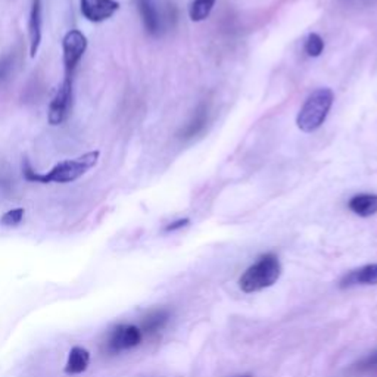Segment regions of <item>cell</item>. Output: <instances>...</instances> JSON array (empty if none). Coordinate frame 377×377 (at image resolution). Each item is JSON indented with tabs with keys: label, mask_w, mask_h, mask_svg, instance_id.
<instances>
[{
	"label": "cell",
	"mask_w": 377,
	"mask_h": 377,
	"mask_svg": "<svg viewBox=\"0 0 377 377\" xmlns=\"http://www.w3.org/2000/svg\"><path fill=\"white\" fill-rule=\"evenodd\" d=\"M99 156H100L99 151H92V152L80 155V156L73 158V159L60 161L46 173L34 171L31 169V165L28 162H26L23 166V174H24L26 180L33 181V183L68 184V183H73V181L81 179L83 176L87 174L92 169H95L99 162Z\"/></svg>",
	"instance_id": "cell-1"
},
{
	"label": "cell",
	"mask_w": 377,
	"mask_h": 377,
	"mask_svg": "<svg viewBox=\"0 0 377 377\" xmlns=\"http://www.w3.org/2000/svg\"><path fill=\"white\" fill-rule=\"evenodd\" d=\"M282 276V264L275 254L262 255L250 265L239 279V287L245 293H254L277 283Z\"/></svg>",
	"instance_id": "cell-2"
},
{
	"label": "cell",
	"mask_w": 377,
	"mask_h": 377,
	"mask_svg": "<svg viewBox=\"0 0 377 377\" xmlns=\"http://www.w3.org/2000/svg\"><path fill=\"white\" fill-rule=\"evenodd\" d=\"M333 99H334V95L327 87L317 89L316 92H312L305 100L304 107L301 108L298 114V118H297L298 127L304 133H312L317 129H320L330 112Z\"/></svg>",
	"instance_id": "cell-3"
},
{
	"label": "cell",
	"mask_w": 377,
	"mask_h": 377,
	"mask_svg": "<svg viewBox=\"0 0 377 377\" xmlns=\"http://www.w3.org/2000/svg\"><path fill=\"white\" fill-rule=\"evenodd\" d=\"M87 51V37L80 30H71L62 40V56H64V83L74 85V74Z\"/></svg>",
	"instance_id": "cell-4"
},
{
	"label": "cell",
	"mask_w": 377,
	"mask_h": 377,
	"mask_svg": "<svg viewBox=\"0 0 377 377\" xmlns=\"http://www.w3.org/2000/svg\"><path fill=\"white\" fill-rule=\"evenodd\" d=\"M143 341V331L134 324H118L108 333L107 349L112 354L129 351Z\"/></svg>",
	"instance_id": "cell-5"
},
{
	"label": "cell",
	"mask_w": 377,
	"mask_h": 377,
	"mask_svg": "<svg viewBox=\"0 0 377 377\" xmlns=\"http://www.w3.org/2000/svg\"><path fill=\"white\" fill-rule=\"evenodd\" d=\"M80 11L90 23H103L120 11L117 0H80Z\"/></svg>",
	"instance_id": "cell-6"
},
{
	"label": "cell",
	"mask_w": 377,
	"mask_h": 377,
	"mask_svg": "<svg viewBox=\"0 0 377 377\" xmlns=\"http://www.w3.org/2000/svg\"><path fill=\"white\" fill-rule=\"evenodd\" d=\"M73 107V87L60 85L55 97L49 105L48 120L52 125H59L64 122L71 111Z\"/></svg>",
	"instance_id": "cell-7"
},
{
	"label": "cell",
	"mask_w": 377,
	"mask_h": 377,
	"mask_svg": "<svg viewBox=\"0 0 377 377\" xmlns=\"http://www.w3.org/2000/svg\"><path fill=\"white\" fill-rule=\"evenodd\" d=\"M41 34H43V18H41V0H31L30 19H28V43H30V56L36 58L40 45Z\"/></svg>",
	"instance_id": "cell-8"
},
{
	"label": "cell",
	"mask_w": 377,
	"mask_h": 377,
	"mask_svg": "<svg viewBox=\"0 0 377 377\" xmlns=\"http://www.w3.org/2000/svg\"><path fill=\"white\" fill-rule=\"evenodd\" d=\"M355 285H377V264L352 270L341 280V287H351Z\"/></svg>",
	"instance_id": "cell-9"
},
{
	"label": "cell",
	"mask_w": 377,
	"mask_h": 377,
	"mask_svg": "<svg viewBox=\"0 0 377 377\" xmlns=\"http://www.w3.org/2000/svg\"><path fill=\"white\" fill-rule=\"evenodd\" d=\"M90 364V352L83 346H73L68 352V359L65 363V374L77 376L85 373Z\"/></svg>",
	"instance_id": "cell-10"
},
{
	"label": "cell",
	"mask_w": 377,
	"mask_h": 377,
	"mask_svg": "<svg viewBox=\"0 0 377 377\" xmlns=\"http://www.w3.org/2000/svg\"><path fill=\"white\" fill-rule=\"evenodd\" d=\"M349 209L360 217H371L377 214V195L371 193H361V195H355L349 203Z\"/></svg>",
	"instance_id": "cell-11"
},
{
	"label": "cell",
	"mask_w": 377,
	"mask_h": 377,
	"mask_svg": "<svg viewBox=\"0 0 377 377\" xmlns=\"http://www.w3.org/2000/svg\"><path fill=\"white\" fill-rule=\"evenodd\" d=\"M139 11L146 30L151 34H156L159 30V18L151 0H139Z\"/></svg>",
	"instance_id": "cell-12"
},
{
	"label": "cell",
	"mask_w": 377,
	"mask_h": 377,
	"mask_svg": "<svg viewBox=\"0 0 377 377\" xmlns=\"http://www.w3.org/2000/svg\"><path fill=\"white\" fill-rule=\"evenodd\" d=\"M169 312L165 309H156L149 312L148 316H146L142 322V331L143 333H156L158 330H161L166 322H169Z\"/></svg>",
	"instance_id": "cell-13"
},
{
	"label": "cell",
	"mask_w": 377,
	"mask_h": 377,
	"mask_svg": "<svg viewBox=\"0 0 377 377\" xmlns=\"http://www.w3.org/2000/svg\"><path fill=\"white\" fill-rule=\"evenodd\" d=\"M206 115H208V111H206V107L205 105H201V107L198 108V111L195 112L192 121L188 122L186 125V129L183 130V139H191V137H195L196 134H199L203 127H205V124H206Z\"/></svg>",
	"instance_id": "cell-14"
},
{
	"label": "cell",
	"mask_w": 377,
	"mask_h": 377,
	"mask_svg": "<svg viewBox=\"0 0 377 377\" xmlns=\"http://www.w3.org/2000/svg\"><path fill=\"white\" fill-rule=\"evenodd\" d=\"M214 5L216 0H193L188 15H191V19L195 21V23H199V21H203L209 16Z\"/></svg>",
	"instance_id": "cell-15"
},
{
	"label": "cell",
	"mask_w": 377,
	"mask_h": 377,
	"mask_svg": "<svg viewBox=\"0 0 377 377\" xmlns=\"http://www.w3.org/2000/svg\"><path fill=\"white\" fill-rule=\"evenodd\" d=\"M24 216H26L24 208L9 209V211H6L2 217H0V224H2L4 227H16L23 223Z\"/></svg>",
	"instance_id": "cell-16"
},
{
	"label": "cell",
	"mask_w": 377,
	"mask_h": 377,
	"mask_svg": "<svg viewBox=\"0 0 377 377\" xmlns=\"http://www.w3.org/2000/svg\"><path fill=\"white\" fill-rule=\"evenodd\" d=\"M323 49H324L323 38L319 34H316V33L309 34L307 41H305V52H307V55L311 56V58H317V56L322 55Z\"/></svg>",
	"instance_id": "cell-17"
},
{
	"label": "cell",
	"mask_w": 377,
	"mask_h": 377,
	"mask_svg": "<svg viewBox=\"0 0 377 377\" xmlns=\"http://www.w3.org/2000/svg\"><path fill=\"white\" fill-rule=\"evenodd\" d=\"M14 62H15V58L14 55H5L2 59H0V85L9 77L12 68H14Z\"/></svg>",
	"instance_id": "cell-18"
},
{
	"label": "cell",
	"mask_w": 377,
	"mask_h": 377,
	"mask_svg": "<svg viewBox=\"0 0 377 377\" xmlns=\"http://www.w3.org/2000/svg\"><path fill=\"white\" fill-rule=\"evenodd\" d=\"M377 367V351L376 352H371L368 354L366 359L361 360V363L359 364V368L366 371V370H371V368H376Z\"/></svg>",
	"instance_id": "cell-19"
},
{
	"label": "cell",
	"mask_w": 377,
	"mask_h": 377,
	"mask_svg": "<svg viewBox=\"0 0 377 377\" xmlns=\"http://www.w3.org/2000/svg\"><path fill=\"white\" fill-rule=\"evenodd\" d=\"M188 224V218H180L173 221L171 224H169L165 227V232H176V230H180L183 227H186Z\"/></svg>",
	"instance_id": "cell-20"
},
{
	"label": "cell",
	"mask_w": 377,
	"mask_h": 377,
	"mask_svg": "<svg viewBox=\"0 0 377 377\" xmlns=\"http://www.w3.org/2000/svg\"><path fill=\"white\" fill-rule=\"evenodd\" d=\"M239 377H250V376H239Z\"/></svg>",
	"instance_id": "cell-21"
}]
</instances>
